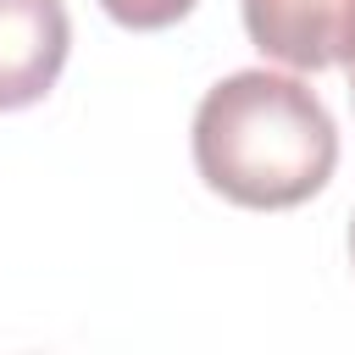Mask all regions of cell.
<instances>
[{
	"mask_svg": "<svg viewBox=\"0 0 355 355\" xmlns=\"http://www.w3.org/2000/svg\"><path fill=\"white\" fill-rule=\"evenodd\" d=\"M338 128L316 89L288 72H233L194 111V172L244 211H288L327 189Z\"/></svg>",
	"mask_w": 355,
	"mask_h": 355,
	"instance_id": "cell-1",
	"label": "cell"
},
{
	"mask_svg": "<svg viewBox=\"0 0 355 355\" xmlns=\"http://www.w3.org/2000/svg\"><path fill=\"white\" fill-rule=\"evenodd\" d=\"M244 33L266 61L327 72L355 55V0H244Z\"/></svg>",
	"mask_w": 355,
	"mask_h": 355,
	"instance_id": "cell-2",
	"label": "cell"
},
{
	"mask_svg": "<svg viewBox=\"0 0 355 355\" xmlns=\"http://www.w3.org/2000/svg\"><path fill=\"white\" fill-rule=\"evenodd\" d=\"M72 50L61 0H0V111L39 105Z\"/></svg>",
	"mask_w": 355,
	"mask_h": 355,
	"instance_id": "cell-3",
	"label": "cell"
},
{
	"mask_svg": "<svg viewBox=\"0 0 355 355\" xmlns=\"http://www.w3.org/2000/svg\"><path fill=\"white\" fill-rule=\"evenodd\" d=\"M200 0H100V11L133 33H155V28H172L194 11Z\"/></svg>",
	"mask_w": 355,
	"mask_h": 355,
	"instance_id": "cell-4",
	"label": "cell"
},
{
	"mask_svg": "<svg viewBox=\"0 0 355 355\" xmlns=\"http://www.w3.org/2000/svg\"><path fill=\"white\" fill-rule=\"evenodd\" d=\"M344 72H349V100H355V55L344 61Z\"/></svg>",
	"mask_w": 355,
	"mask_h": 355,
	"instance_id": "cell-5",
	"label": "cell"
},
{
	"mask_svg": "<svg viewBox=\"0 0 355 355\" xmlns=\"http://www.w3.org/2000/svg\"><path fill=\"white\" fill-rule=\"evenodd\" d=\"M349 261H355V216H349Z\"/></svg>",
	"mask_w": 355,
	"mask_h": 355,
	"instance_id": "cell-6",
	"label": "cell"
}]
</instances>
